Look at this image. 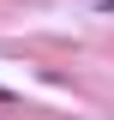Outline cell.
I'll return each mask as SVG.
<instances>
[{"instance_id":"obj_1","label":"cell","mask_w":114,"mask_h":120,"mask_svg":"<svg viewBox=\"0 0 114 120\" xmlns=\"http://www.w3.org/2000/svg\"><path fill=\"white\" fill-rule=\"evenodd\" d=\"M0 102H12V90H0Z\"/></svg>"}]
</instances>
